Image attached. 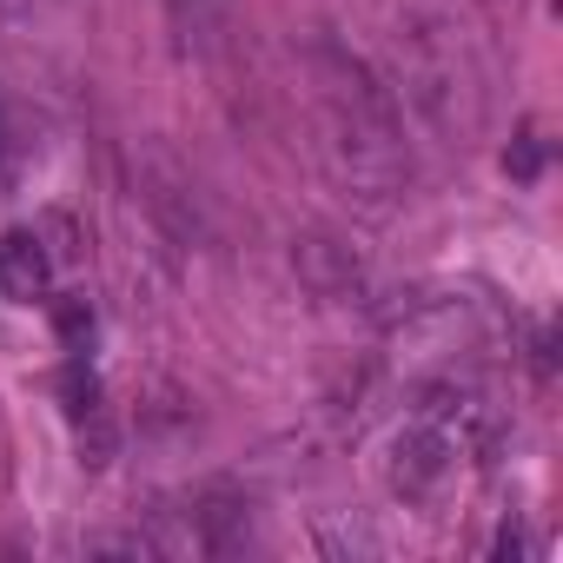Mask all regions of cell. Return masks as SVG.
Wrapping results in <instances>:
<instances>
[{"label":"cell","mask_w":563,"mask_h":563,"mask_svg":"<svg viewBox=\"0 0 563 563\" xmlns=\"http://www.w3.org/2000/svg\"><path fill=\"white\" fill-rule=\"evenodd\" d=\"M67 418H74V444H80V464H113V451H120V431H113V411H107V398H100V378L74 358L67 365Z\"/></svg>","instance_id":"3957f363"},{"label":"cell","mask_w":563,"mask_h":563,"mask_svg":"<svg viewBox=\"0 0 563 563\" xmlns=\"http://www.w3.org/2000/svg\"><path fill=\"white\" fill-rule=\"evenodd\" d=\"M0 292L14 306H34L54 292V252L41 245V232H0Z\"/></svg>","instance_id":"277c9868"},{"label":"cell","mask_w":563,"mask_h":563,"mask_svg":"<svg viewBox=\"0 0 563 563\" xmlns=\"http://www.w3.org/2000/svg\"><path fill=\"white\" fill-rule=\"evenodd\" d=\"M477 457V444L464 431H451L444 418L431 411H411L391 438V457H385V484L405 497V504H444L464 477V464Z\"/></svg>","instance_id":"7a4b0ae2"},{"label":"cell","mask_w":563,"mask_h":563,"mask_svg":"<svg viewBox=\"0 0 563 563\" xmlns=\"http://www.w3.org/2000/svg\"><path fill=\"white\" fill-rule=\"evenodd\" d=\"M306 107H312V153L332 173V186L372 212H385L405 179V120L391 107V93L339 47H306Z\"/></svg>","instance_id":"6da1fadb"},{"label":"cell","mask_w":563,"mask_h":563,"mask_svg":"<svg viewBox=\"0 0 563 563\" xmlns=\"http://www.w3.org/2000/svg\"><path fill=\"white\" fill-rule=\"evenodd\" d=\"M54 319H60V339H67L74 352L93 339V306H87V292H67V299H54Z\"/></svg>","instance_id":"5b68a950"}]
</instances>
